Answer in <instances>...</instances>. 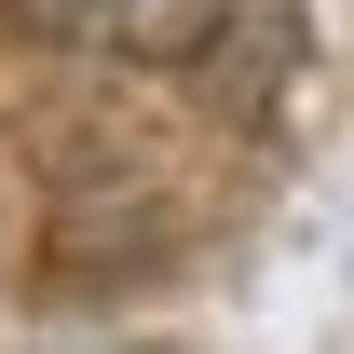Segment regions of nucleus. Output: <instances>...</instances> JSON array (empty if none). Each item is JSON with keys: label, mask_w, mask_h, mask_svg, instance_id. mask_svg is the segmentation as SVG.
I'll use <instances>...</instances> for the list:
<instances>
[{"label": "nucleus", "mask_w": 354, "mask_h": 354, "mask_svg": "<svg viewBox=\"0 0 354 354\" xmlns=\"http://www.w3.org/2000/svg\"><path fill=\"white\" fill-rule=\"evenodd\" d=\"M0 14L55 55H123V68H177L232 28V0H0Z\"/></svg>", "instance_id": "1"}]
</instances>
